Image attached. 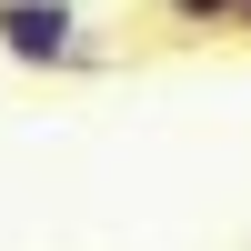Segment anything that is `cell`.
I'll return each instance as SVG.
<instances>
[{
    "mask_svg": "<svg viewBox=\"0 0 251 251\" xmlns=\"http://www.w3.org/2000/svg\"><path fill=\"white\" fill-rule=\"evenodd\" d=\"M231 30H241V40H251V0H241V10H231Z\"/></svg>",
    "mask_w": 251,
    "mask_h": 251,
    "instance_id": "3957f363",
    "label": "cell"
},
{
    "mask_svg": "<svg viewBox=\"0 0 251 251\" xmlns=\"http://www.w3.org/2000/svg\"><path fill=\"white\" fill-rule=\"evenodd\" d=\"M231 10H241V0H151V20H161L171 40H211V30H231Z\"/></svg>",
    "mask_w": 251,
    "mask_h": 251,
    "instance_id": "7a4b0ae2",
    "label": "cell"
},
{
    "mask_svg": "<svg viewBox=\"0 0 251 251\" xmlns=\"http://www.w3.org/2000/svg\"><path fill=\"white\" fill-rule=\"evenodd\" d=\"M0 60H20V71H80L91 60L80 10L71 0H0Z\"/></svg>",
    "mask_w": 251,
    "mask_h": 251,
    "instance_id": "6da1fadb",
    "label": "cell"
}]
</instances>
